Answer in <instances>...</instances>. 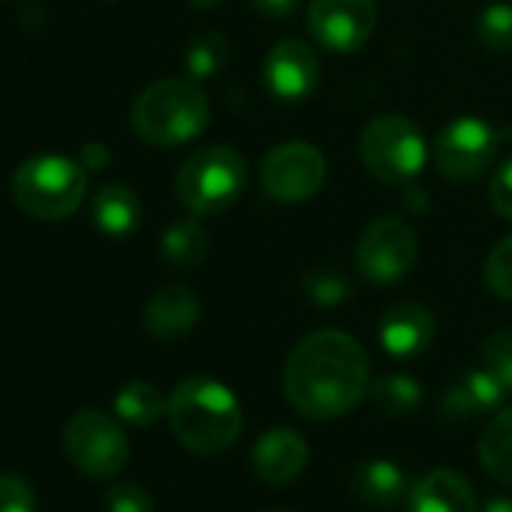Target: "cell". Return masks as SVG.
<instances>
[{"instance_id": "obj_23", "label": "cell", "mask_w": 512, "mask_h": 512, "mask_svg": "<svg viewBox=\"0 0 512 512\" xmlns=\"http://www.w3.org/2000/svg\"><path fill=\"white\" fill-rule=\"evenodd\" d=\"M229 61V43L226 37L214 34V31H202L190 40L187 52H184V70L187 79L205 82L214 73H220Z\"/></svg>"}, {"instance_id": "obj_26", "label": "cell", "mask_w": 512, "mask_h": 512, "mask_svg": "<svg viewBox=\"0 0 512 512\" xmlns=\"http://www.w3.org/2000/svg\"><path fill=\"white\" fill-rule=\"evenodd\" d=\"M485 287L497 296L512 302V235L500 238L488 260H485Z\"/></svg>"}, {"instance_id": "obj_20", "label": "cell", "mask_w": 512, "mask_h": 512, "mask_svg": "<svg viewBox=\"0 0 512 512\" xmlns=\"http://www.w3.org/2000/svg\"><path fill=\"white\" fill-rule=\"evenodd\" d=\"M479 461L497 479L512 485V407L500 410L479 437Z\"/></svg>"}, {"instance_id": "obj_1", "label": "cell", "mask_w": 512, "mask_h": 512, "mask_svg": "<svg viewBox=\"0 0 512 512\" xmlns=\"http://www.w3.org/2000/svg\"><path fill=\"white\" fill-rule=\"evenodd\" d=\"M368 392V356L338 329L302 338L284 365V395L308 419H338Z\"/></svg>"}, {"instance_id": "obj_29", "label": "cell", "mask_w": 512, "mask_h": 512, "mask_svg": "<svg viewBox=\"0 0 512 512\" xmlns=\"http://www.w3.org/2000/svg\"><path fill=\"white\" fill-rule=\"evenodd\" d=\"M464 389L470 392L473 404L479 407V413H488V410H497L506 398V389L500 386V380L488 371V368H476V371H467L464 374Z\"/></svg>"}, {"instance_id": "obj_24", "label": "cell", "mask_w": 512, "mask_h": 512, "mask_svg": "<svg viewBox=\"0 0 512 512\" xmlns=\"http://www.w3.org/2000/svg\"><path fill=\"white\" fill-rule=\"evenodd\" d=\"M302 290H305L308 302H314L320 308H335V305H341V302H347L353 296L350 278L335 266H317V269L305 272Z\"/></svg>"}, {"instance_id": "obj_37", "label": "cell", "mask_w": 512, "mask_h": 512, "mask_svg": "<svg viewBox=\"0 0 512 512\" xmlns=\"http://www.w3.org/2000/svg\"><path fill=\"white\" fill-rule=\"evenodd\" d=\"M190 4H193L196 10H214L217 4H223V0H190Z\"/></svg>"}, {"instance_id": "obj_30", "label": "cell", "mask_w": 512, "mask_h": 512, "mask_svg": "<svg viewBox=\"0 0 512 512\" xmlns=\"http://www.w3.org/2000/svg\"><path fill=\"white\" fill-rule=\"evenodd\" d=\"M106 512H154V500L142 485L118 482L106 491Z\"/></svg>"}, {"instance_id": "obj_32", "label": "cell", "mask_w": 512, "mask_h": 512, "mask_svg": "<svg viewBox=\"0 0 512 512\" xmlns=\"http://www.w3.org/2000/svg\"><path fill=\"white\" fill-rule=\"evenodd\" d=\"M440 404H443V413H446L449 419H470V416L479 413V407L473 404V398H470V392L464 389V383L449 386Z\"/></svg>"}, {"instance_id": "obj_34", "label": "cell", "mask_w": 512, "mask_h": 512, "mask_svg": "<svg viewBox=\"0 0 512 512\" xmlns=\"http://www.w3.org/2000/svg\"><path fill=\"white\" fill-rule=\"evenodd\" d=\"M109 160H112V154H109V148L100 145V142H88V145L82 148V154H79V163L85 166V172H100V169L109 166Z\"/></svg>"}, {"instance_id": "obj_18", "label": "cell", "mask_w": 512, "mask_h": 512, "mask_svg": "<svg viewBox=\"0 0 512 512\" xmlns=\"http://www.w3.org/2000/svg\"><path fill=\"white\" fill-rule=\"evenodd\" d=\"M94 223L106 235H130L142 223V202L124 184H106L94 196Z\"/></svg>"}, {"instance_id": "obj_9", "label": "cell", "mask_w": 512, "mask_h": 512, "mask_svg": "<svg viewBox=\"0 0 512 512\" xmlns=\"http://www.w3.org/2000/svg\"><path fill=\"white\" fill-rule=\"evenodd\" d=\"M260 181L266 196L275 202H308L326 181V157L308 142H281L266 154Z\"/></svg>"}, {"instance_id": "obj_16", "label": "cell", "mask_w": 512, "mask_h": 512, "mask_svg": "<svg viewBox=\"0 0 512 512\" xmlns=\"http://www.w3.org/2000/svg\"><path fill=\"white\" fill-rule=\"evenodd\" d=\"M407 509L410 512H479L473 485L449 467H437L419 476L413 488L407 491Z\"/></svg>"}, {"instance_id": "obj_11", "label": "cell", "mask_w": 512, "mask_h": 512, "mask_svg": "<svg viewBox=\"0 0 512 512\" xmlns=\"http://www.w3.org/2000/svg\"><path fill=\"white\" fill-rule=\"evenodd\" d=\"M377 28V0H311L308 31L326 52L353 55Z\"/></svg>"}, {"instance_id": "obj_15", "label": "cell", "mask_w": 512, "mask_h": 512, "mask_svg": "<svg viewBox=\"0 0 512 512\" xmlns=\"http://www.w3.org/2000/svg\"><path fill=\"white\" fill-rule=\"evenodd\" d=\"M196 323H199V299L193 296V290L181 284L163 287L145 305V329L151 338L163 344H175L187 338Z\"/></svg>"}, {"instance_id": "obj_25", "label": "cell", "mask_w": 512, "mask_h": 512, "mask_svg": "<svg viewBox=\"0 0 512 512\" xmlns=\"http://www.w3.org/2000/svg\"><path fill=\"white\" fill-rule=\"evenodd\" d=\"M476 40L494 55H512V7L491 4L476 16Z\"/></svg>"}, {"instance_id": "obj_12", "label": "cell", "mask_w": 512, "mask_h": 512, "mask_svg": "<svg viewBox=\"0 0 512 512\" xmlns=\"http://www.w3.org/2000/svg\"><path fill=\"white\" fill-rule=\"evenodd\" d=\"M263 82L281 103H305L320 85V61L305 40H281L263 61Z\"/></svg>"}, {"instance_id": "obj_33", "label": "cell", "mask_w": 512, "mask_h": 512, "mask_svg": "<svg viewBox=\"0 0 512 512\" xmlns=\"http://www.w3.org/2000/svg\"><path fill=\"white\" fill-rule=\"evenodd\" d=\"M250 7L260 16H269V19H287L296 13L299 0H250Z\"/></svg>"}, {"instance_id": "obj_19", "label": "cell", "mask_w": 512, "mask_h": 512, "mask_svg": "<svg viewBox=\"0 0 512 512\" xmlns=\"http://www.w3.org/2000/svg\"><path fill=\"white\" fill-rule=\"evenodd\" d=\"M160 250H163V260L175 269H196L202 266L205 253H208V232L205 226L193 217H178L163 229L160 238Z\"/></svg>"}, {"instance_id": "obj_6", "label": "cell", "mask_w": 512, "mask_h": 512, "mask_svg": "<svg viewBox=\"0 0 512 512\" xmlns=\"http://www.w3.org/2000/svg\"><path fill=\"white\" fill-rule=\"evenodd\" d=\"M359 154L374 178L389 184H407L422 172L428 148L410 118L380 115L362 130Z\"/></svg>"}, {"instance_id": "obj_10", "label": "cell", "mask_w": 512, "mask_h": 512, "mask_svg": "<svg viewBox=\"0 0 512 512\" xmlns=\"http://www.w3.org/2000/svg\"><path fill=\"white\" fill-rule=\"evenodd\" d=\"M497 145H500V133L488 121L464 115V118H452L437 133L434 160L443 178L473 181L491 166Z\"/></svg>"}, {"instance_id": "obj_35", "label": "cell", "mask_w": 512, "mask_h": 512, "mask_svg": "<svg viewBox=\"0 0 512 512\" xmlns=\"http://www.w3.org/2000/svg\"><path fill=\"white\" fill-rule=\"evenodd\" d=\"M404 205L413 211V214H422L425 208H428V196H425V190H404Z\"/></svg>"}, {"instance_id": "obj_8", "label": "cell", "mask_w": 512, "mask_h": 512, "mask_svg": "<svg viewBox=\"0 0 512 512\" xmlns=\"http://www.w3.org/2000/svg\"><path fill=\"white\" fill-rule=\"evenodd\" d=\"M419 256L416 229L401 217H377L356 247V266L371 284H395L401 281Z\"/></svg>"}, {"instance_id": "obj_36", "label": "cell", "mask_w": 512, "mask_h": 512, "mask_svg": "<svg viewBox=\"0 0 512 512\" xmlns=\"http://www.w3.org/2000/svg\"><path fill=\"white\" fill-rule=\"evenodd\" d=\"M479 512H512V500L509 497H491Z\"/></svg>"}, {"instance_id": "obj_7", "label": "cell", "mask_w": 512, "mask_h": 512, "mask_svg": "<svg viewBox=\"0 0 512 512\" xmlns=\"http://www.w3.org/2000/svg\"><path fill=\"white\" fill-rule=\"evenodd\" d=\"M64 452L73 467L94 479L121 473L130 461V440L118 419L103 410H79L64 425Z\"/></svg>"}, {"instance_id": "obj_5", "label": "cell", "mask_w": 512, "mask_h": 512, "mask_svg": "<svg viewBox=\"0 0 512 512\" xmlns=\"http://www.w3.org/2000/svg\"><path fill=\"white\" fill-rule=\"evenodd\" d=\"M88 193V172L79 160L40 154L19 166L13 178L16 202L40 220H64L79 211Z\"/></svg>"}, {"instance_id": "obj_4", "label": "cell", "mask_w": 512, "mask_h": 512, "mask_svg": "<svg viewBox=\"0 0 512 512\" xmlns=\"http://www.w3.org/2000/svg\"><path fill=\"white\" fill-rule=\"evenodd\" d=\"M247 187V163L229 145H208L193 151L175 175V196L178 202L196 214H220L238 202Z\"/></svg>"}, {"instance_id": "obj_13", "label": "cell", "mask_w": 512, "mask_h": 512, "mask_svg": "<svg viewBox=\"0 0 512 512\" xmlns=\"http://www.w3.org/2000/svg\"><path fill=\"white\" fill-rule=\"evenodd\" d=\"M308 461H311V449L305 437L290 428H272L260 434V440L253 443V452H250V467L256 479L275 488L296 482L305 473Z\"/></svg>"}, {"instance_id": "obj_2", "label": "cell", "mask_w": 512, "mask_h": 512, "mask_svg": "<svg viewBox=\"0 0 512 512\" xmlns=\"http://www.w3.org/2000/svg\"><path fill=\"white\" fill-rule=\"evenodd\" d=\"M166 419L178 443L196 455H220L232 449L244 428L238 398L211 377L181 380L169 395Z\"/></svg>"}, {"instance_id": "obj_17", "label": "cell", "mask_w": 512, "mask_h": 512, "mask_svg": "<svg viewBox=\"0 0 512 512\" xmlns=\"http://www.w3.org/2000/svg\"><path fill=\"white\" fill-rule=\"evenodd\" d=\"M353 491L368 506L386 509V506H395V503H401L407 497V479H404V470L395 461L371 458V461L356 467Z\"/></svg>"}, {"instance_id": "obj_21", "label": "cell", "mask_w": 512, "mask_h": 512, "mask_svg": "<svg viewBox=\"0 0 512 512\" xmlns=\"http://www.w3.org/2000/svg\"><path fill=\"white\" fill-rule=\"evenodd\" d=\"M166 404H169V398H163V392L148 380H130L115 395L118 419L127 425H136V428H151L166 413Z\"/></svg>"}, {"instance_id": "obj_14", "label": "cell", "mask_w": 512, "mask_h": 512, "mask_svg": "<svg viewBox=\"0 0 512 512\" xmlns=\"http://www.w3.org/2000/svg\"><path fill=\"white\" fill-rule=\"evenodd\" d=\"M434 317L419 302H398L380 320V344L395 359H416L434 341Z\"/></svg>"}, {"instance_id": "obj_38", "label": "cell", "mask_w": 512, "mask_h": 512, "mask_svg": "<svg viewBox=\"0 0 512 512\" xmlns=\"http://www.w3.org/2000/svg\"><path fill=\"white\" fill-rule=\"evenodd\" d=\"M109 4H115V0H109Z\"/></svg>"}, {"instance_id": "obj_28", "label": "cell", "mask_w": 512, "mask_h": 512, "mask_svg": "<svg viewBox=\"0 0 512 512\" xmlns=\"http://www.w3.org/2000/svg\"><path fill=\"white\" fill-rule=\"evenodd\" d=\"M40 500L34 485L19 473H0V512H37Z\"/></svg>"}, {"instance_id": "obj_31", "label": "cell", "mask_w": 512, "mask_h": 512, "mask_svg": "<svg viewBox=\"0 0 512 512\" xmlns=\"http://www.w3.org/2000/svg\"><path fill=\"white\" fill-rule=\"evenodd\" d=\"M488 199H491V208L512 220V157L500 163V169L494 172L491 184H488Z\"/></svg>"}, {"instance_id": "obj_3", "label": "cell", "mask_w": 512, "mask_h": 512, "mask_svg": "<svg viewBox=\"0 0 512 512\" xmlns=\"http://www.w3.org/2000/svg\"><path fill=\"white\" fill-rule=\"evenodd\" d=\"M211 121V103L196 79H160L148 85L130 112L133 133L154 148L196 139Z\"/></svg>"}, {"instance_id": "obj_22", "label": "cell", "mask_w": 512, "mask_h": 512, "mask_svg": "<svg viewBox=\"0 0 512 512\" xmlns=\"http://www.w3.org/2000/svg\"><path fill=\"white\" fill-rule=\"evenodd\" d=\"M371 401L386 416H410L422 404V386L407 374H383L371 383Z\"/></svg>"}, {"instance_id": "obj_27", "label": "cell", "mask_w": 512, "mask_h": 512, "mask_svg": "<svg viewBox=\"0 0 512 512\" xmlns=\"http://www.w3.org/2000/svg\"><path fill=\"white\" fill-rule=\"evenodd\" d=\"M482 368H488L506 392H512V329H500L482 344Z\"/></svg>"}]
</instances>
